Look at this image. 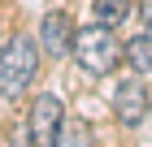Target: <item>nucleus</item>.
Instances as JSON below:
<instances>
[{"mask_svg":"<svg viewBox=\"0 0 152 147\" xmlns=\"http://www.w3.org/2000/svg\"><path fill=\"white\" fill-rule=\"evenodd\" d=\"M122 61H130L135 74H148L152 69V35H139V39H130L122 48Z\"/></svg>","mask_w":152,"mask_h":147,"instance_id":"0eeeda50","label":"nucleus"},{"mask_svg":"<svg viewBox=\"0 0 152 147\" xmlns=\"http://www.w3.org/2000/svg\"><path fill=\"white\" fill-rule=\"evenodd\" d=\"M57 147H91V125L83 121V117H61Z\"/></svg>","mask_w":152,"mask_h":147,"instance_id":"423d86ee","label":"nucleus"},{"mask_svg":"<svg viewBox=\"0 0 152 147\" xmlns=\"http://www.w3.org/2000/svg\"><path fill=\"white\" fill-rule=\"evenodd\" d=\"M61 117H65V108H61L57 95H39V100L31 104V121H26V138H31V147H57Z\"/></svg>","mask_w":152,"mask_h":147,"instance_id":"7ed1b4c3","label":"nucleus"},{"mask_svg":"<svg viewBox=\"0 0 152 147\" xmlns=\"http://www.w3.org/2000/svg\"><path fill=\"white\" fill-rule=\"evenodd\" d=\"M39 74V48L31 43V35H18L9 43L0 48V95L13 100V95H22Z\"/></svg>","mask_w":152,"mask_h":147,"instance_id":"f257e3e1","label":"nucleus"},{"mask_svg":"<svg viewBox=\"0 0 152 147\" xmlns=\"http://www.w3.org/2000/svg\"><path fill=\"white\" fill-rule=\"evenodd\" d=\"M130 13V0H96V17L104 26H122Z\"/></svg>","mask_w":152,"mask_h":147,"instance_id":"6e6552de","label":"nucleus"},{"mask_svg":"<svg viewBox=\"0 0 152 147\" xmlns=\"http://www.w3.org/2000/svg\"><path fill=\"white\" fill-rule=\"evenodd\" d=\"M113 113H117L122 125H139L143 117H148V87H143L135 74L113 87Z\"/></svg>","mask_w":152,"mask_h":147,"instance_id":"20e7f679","label":"nucleus"},{"mask_svg":"<svg viewBox=\"0 0 152 147\" xmlns=\"http://www.w3.org/2000/svg\"><path fill=\"white\" fill-rule=\"evenodd\" d=\"M139 22H143V30L152 35V0H139Z\"/></svg>","mask_w":152,"mask_h":147,"instance_id":"1a4fd4ad","label":"nucleus"},{"mask_svg":"<svg viewBox=\"0 0 152 147\" xmlns=\"http://www.w3.org/2000/svg\"><path fill=\"white\" fill-rule=\"evenodd\" d=\"M74 61L87 74H113L117 61H122V43L113 39V26H104V22L83 26L78 39H74Z\"/></svg>","mask_w":152,"mask_h":147,"instance_id":"f03ea898","label":"nucleus"},{"mask_svg":"<svg viewBox=\"0 0 152 147\" xmlns=\"http://www.w3.org/2000/svg\"><path fill=\"white\" fill-rule=\"evenodd\" d=\"M74 39H78V30H74L70 13H48L44 26H39V43H44L48 56H65V52H74Z\"/></svg>","mask_w":152,"mask_h":147,"instance_id":"39448f33","label":"nucleus"}]
</instances>
